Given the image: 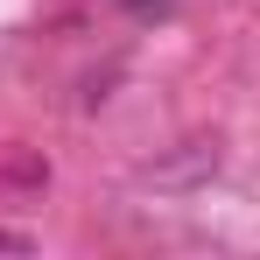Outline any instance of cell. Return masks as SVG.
<instances>
[{
	"instance_id": "6da1fadb",
	"label": "cell",
	"mask_w": 260,
	"mask_h": 260,
	"mask_svg": "<svg viewBox=\"0 0 260 260\" xmlns=\"http://www.w3.org/2000/svg\"><path fill=\"white\" fill-rule=\"evenodd\" d=\"M218 169V148H204V141H190V155H176V162H162V169H148L162 190H176V183H204V176Z\"/></svg>"
},
{
	"instance_id": "7a4b0ae2",
	"label": "cell",
	"mask_w": 260,
	"mask_h": 260,
	"mask_svg": "<svg viewBox=\"0 0 260 260\" xmlns=\"http://www.w3.org/2000/svg\"><path fill=\"white\" fill-rule=\"evenodd\" d=\"M0 253H36V232H0Z\"/></svg>"
},
{
	"instance_id": "3957f363",
	"label": "cell",
	"mask_w": 260,
	"mask_h": 260,
	"mask_svg": "<svg viewBox=\"0 0 260 260\" xmlns=\"http://www.w3.org/2000/svg\"><path fill=\"white\" fill-rule=\"evenodd\" d=\"M120 7H134V14H162L169 0H120Z\"/></svg>"
}]
</instances>
